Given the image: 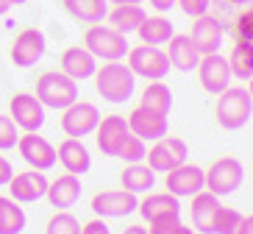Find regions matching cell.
Masks as SVG:
<instances>
[{"label":"cell","mask_w":253,"mask_h":234,"mask_svg":"<svg viewBox=\"0 0 253 234\" xmlns=\"http://www.w3.org/2000/svg\"><path fill=\"white\" fill-rule=\"evenodd\" d=\"M45 50H47L45 34L39 28H23L14 37V42H11L8 56H11V61H14L17 67H34L45 56Z\"/></svg>","instance_id":"13"},{"label":"cell","mask_w":253,"mask_h":234,"mask_svg":"<svg viewBox=\"0 0 253 234\" xmlns=\"http://www.w3.org/2000/svg\"><path fill=\"white\" fill-rule=\"evenodd\" d=\"M109 0H61V6H64V11H67L73 20H78V23H103L106 20V11H109V6H106Z\"/></svg>","instance_id":"27"},{"label":"cell","mask_w":253,"mask_h":234,"mask_svg":"<svg viewBox=\"0 0 253 234\" xmlns=\"http://www.w3.org/2000/svg\"><path fill=\"white\" fill-rule=\"evenodd\" d=\"M228 3H231V6H251L253 0H228Z\"/></svg>","instance_id":"46"},{"label":"cell","mask_w":253,"mask_h":234,"mask_svg":"<svg viewBox=\"0 0 253 234\" xmlns=\"http://www.w3.org/2000/svg\"><path fill=\"white\" fill-rule=\"evenodd\" d=\"M97 123H100V109L89 100H75L61 114V131L67 137H78V140L95 134Z\"/></svg>","instance_id":"9"},{"label":"cell","mask_w":253,"mask_h":234,"mask_svg":"<svg viewBox=\"0 0 253 234\" xmlns=\"http://www.w3.org/2000/svg\"><path fill=\"white\" fill-rule=\"evenodd\" d=\"M28 223L25 209L11 195H0V234H20Z\"/></svg>","instance_id":"31"},{"label":"cell","mask_w":253,"mask_h":234,"mask_svg":"<svg viewBox=\"0 0 253 234\" xmlns=\"http://www.w3.org/2000/svg\"><path fill=\"white\" fill-rule=\"evenodd\" d=\"M136 212H139L142 218L153 220V218H162V215H172V212H181V198H175L172 192H145V198L139 201V206H136Z\"/></svg>","instance_id":"24"},{"label":"cell","mask_w":253,"mask_h":234,"mask_svg":"<svg viewBox=\"0 0 253 234\" xmlns=\"http://www.w3.org/2000/svg\"><path fill=\"white\" fill-rule=\"evenodd\" d=\"M81 234H112V229L106 226V218H92L89 223H84L81 226Z\"/></svg>","instance_id":"39"},{"label":"cell","mask_w":253,"mask_h":234,"mask_svg":"<svg viewBox=\"0 0 253 234\" xmlns=\"http://www.w3.org/2000/svg\"><path fill=\"white\" fill-rule=\"evenodd\" d=\"M14 176V167H11V162H8L6 156H0V187L3 184H8V179Z\"/></svg>","instance_id":"40"},{"label":"cell","mask_w":253,"mask_h":234,"mask_svg":"<svg viewBox=\"0 0 253 234\" xmlns=\"http://www.w3.org/2000/svg\"><path fill=\"white\" fill-rule=\"evenodd\" d=\"M167 234H195V232H192V226H184V223H175V226H172Z\"/></svg>","instance_id":"43"},{"label":"cell","mask_w":253,"mask_h":234,"mask_svg":"<svg viewBox=\"0 0 253 234\" xmlns=\"http://www.w3.org/2000/svg\"><path fill=\"white\" fill-rule=\"evenodd\" d=\"M181 6V11H184L186 17H201V14H209V8H211V0H175Z\"/></svg>","instance_id":"38"},{"label":"cell","mask_w":253,"mask_h":234,"mask_svg":"<svg viewBox=\"0 0 253 234\" xmlns=\"http://www.w3.org/2000/svg\"><path fill=\"white\" fill-rule=\"evenodd\" d=\"M145 156H148V145H145V140H139L136 134H131L128 131L126 140H123V145H120L117 151V159H123V162H145Z\"/></svg>","instance_id":"34"},{"label":"cell","mask_w":253,"mask_h":234,"mask_svg":"<svg viewBox=\"0 0 253 234\" xmlns=\"http://www.w3.org/2000/svg\"><path fill=\"white\" fill-rule=\"evenodd\" d=\"M186 156H189V148H186L184 140H181V137L164 134L148 148V156L145 159H148V167L153 173H167L172 167L184 165Z\"/></svg>","instance_id":"7"},{"label":"cell","mask_w":253,"mask_h":234,"mask_svg":"<svg viewBox=\"0 0 253 234\" xmlns=\"http://www.w3.org/2000/svg\"><path fill=\"white\" fill-rule=\"evenodd\" d=\"M37 98L45 109H56V112H64L70 103L78 100V81L70 78L67 73H59V70H47L37 78Z\"/></svg>","instance_id":"3"},{"label":"cell","mask_w":253,"mask_h":234,"mask_svg":"<svg viewBox=\"0 0 253 234\" xmlns=\"http://www.w3.org/2000/svg\"><path fill=\"white\" fill-rule=\"evenodd\" d=\"M139 206V198L128 189H103L92 198V212L97 218H126L131 212H136Z\"/></svg>","instance_id":"14"},{"label":"cell","mask_w":253,"mask_h":234,"mask_svg":"<svg viewBox=\"0 0 253 234\" xmlns=\"http://www.w3.org/2000/svg\"><path fill=\"white\" fill-rule=\"evenodd\" d=\"M47 179L42 170H23V173H14L11 179H8V195L14 198L17 204H34V201H39V198H45L47 192Z\"/></svg>","instance_id":"15"},{"label":"cell","mask_w":253,"mask_h":234,"mask_svg":"<svg viewBox=\"0 0 253 234\" xmlns=\"http://www.w3.org/2000/svg\"><path fill=\"white\" fill-rule=\"evenodd\" d=\"M8 117L23 131H39L45 126V106L39 103L37 95L31 92H17L8 100Z\"/></svg>","instance_id":"11"},{"label":"cell","mask_w":253,"mask_h":234,"mask_svg":"<svg viewBox=\"0 0 253 234\" xmlns=\"http://www.w3.org/2000/svg\"><path fill=\"white\" fill-rule=\"evenodd\" d=\"M126 120H128V131H131V134H136L139 140H150V142H156L159 137H164L167 131H170L167 117L150 112V109H145V106H136Z\"/></svg>","instance_id":"18"},{"label":"cell","mask_w":253,"mask_h":234,"mask_svg":"<svg viewBox=\"0 0 253 234\" xmlns=\"http://www.w3.org/2000/svg\"><path fill=\"white\" fill-rule=\"evenodd\" d=\"M45 198L56 209H70V206H75L81 201V176H75V173L59 176L56 182L47 184Z\"/></svg>","instance_id":"21"},{"label":"cell","mask_w":253,"mask_h":234,"mask_svg":"<svg viewBox=\"0 0 253 234\" xmlns=\"http://www.w3.org/2000/svg\"><path fill=\"white\" fill-rule=\"evenodd\" d=\"M248 92H251V95H253V78H251V81H248Z\"/></svg>","instance_id":"49"},{"label":"cell","mask_w":253,"mask_h":234,"mask_svg":"<svg viewBox=\"0 0 253 234\" xmlns=\"http://www.w3.org/2000/svg\"><path fill=\"white\" fill-rule=\"evenodd\" d=\"M175 223H181V212H172V215H162V218H153L148 223V234H167Z\"/></svg>","instance_id":"37"},{"label":"cell","mask_w":253,"mask_h":234,"mask_svg":"<svg viewBox=\"0 0 253 234\" xmlns=\"http://www.w3.org/2000/svg\"><path fill=\"white\" fill-rule=\"evenodd\" d=\"M17 140H20L17 123L11 120L8 114H0V151H11V148H17Z\"/></svg>","instance_id":"35"},{"label":"cell","mask_w":253,"mask_h":234,"mask_svg":"<svg viewBox=\"0 0 253 234\" xmlns=\"http://www.w3.org/2000/svg\"><path fill=\"white\" fill-rule=\"evenodd\" d=\"M120 184H123V189H128V192L142 195V192H150V189L156 187V173H153L148 165H142V162H131V165L123 167Z\"/></svg>","instance_id":"25"},{"label":"cell","mask_w":253,"mask_h":234,"mask_svg":"<svg viewBox=\"0 0 253 234\" xmlns=\"http://www.w3.org/2000/svg\"><path fill=\"white\" fill-rule=\"evenodd\" d=\"M234 39L253 42V6H248L245 11L237 14V20H234Z\"/></svg>","instance_id":"36"},{"label":"cell","mask_w":253,"mask_h":234,"mask_svg":"<svg viewBox=\"0 0 253 234\" xmlns=\"http://www.w3.org/2000/svg\"><path fill=\"white\" fill-rule=\"evenodd\" d=\"M239 220H242V215L234 206H217L211 215V223H209V234H234Z\"/></svg>","instance_id":"32"},{"label":"cell","mask_w":253,"mask_h":234,"mask_svg":"<svg viewBox=\"0 0 253 234\" xmlns=\"http://www.w3.org/2000/svg\"><path fill=\"white\" fill-rule=\"evenodd\" d=\"M198 81L201 87L209 92V95H220L223 90H228L234 76H231V67H228V59L223 53H203L201 61H198Z\"/></svg>","instance_id":"8"},{"label":"cell","mask_w":253,"mask_h":234,"mask_svg":"<svg viewBox=\"0 0 253 234\" xmlns=\"http://www.w3.org/2000/svg\"><path fill=\"white\" fill-rule=\"evenodd\" d=\"M84 47L100 61H123L128 56V37L103 23H92L84 31Z\"/></svg>","instance_id":"4"},{"label":"cell","mask_w":253,"mask_h":234,"mask_svg":"<svg viewBox=\"0 0 253 234\" xmlns=\"http://www.w3.org/2000/svg\"><path fill=\"white\" fill-rule=\"evenodd\" d=\"M242 179H245V167H242L239 159H234V156L214 159L206 170V189L214 192L217 198H223V195L237 192Z\"/></svg>","instance_id":"6"},{"label":"cell","mask_w":253,"mask_h":234,"mask_svg":"<svg viewBox=\"0 0 253 234\" xmlns=\"http://www.w3.org/2000/svg\"><path fill=\"white\" fill-rule=\"evenodd\" d=\"M126 64L131 67V73L145 81H164V76L170 73V59L167 53L159 50L156 45H136L128 47Z\"/></svg>","instance_id":"5"},{"label":"cell","mask_w":253,"mask_h":234,"mask_svg":"<svg viewBox=\"0 0 253 234\" xmlns=\"http://www.w3.org/2000/svg\"><path fill=\"white\" fill-rule=\"evenodd\" d=\"M234 234H253V215H242V220H239V226Z\"/></svg>","instance_id":"41"},{"label":"cell","mask_w":253,"mask_h":234,"mask_svg":"<svg viewBox=\"0 0 253 234\" xmlns=\"http://www.w3.org/2000/svg\"><path fill=\"white\" fill-rule=\"evenodd\" d=\"M56 162H59L67 173L84 176L92 167V153L78 137H67V140H61L59 148H56Z\"/></svg>","instance_id":"19"},{"label":"cell","mask_w":253,"mask_h":234,"mask_svg":"<svg viewBox=\"0 0 253 234\" xmlns=\"http://www.w3.org/2000/svg\"><path fill=\"white\" fill-rule=\"evenodd\" d=\"M109 3H114V6H117V3H142V0H109Z\"/></svg>","instance_id":"47"},{"label":"cell","mask_w":253,"mask_h":234,"mask_svg":"<svg viewBox=\"0 0 253 234\" xmlns=\"http://www.w3.org/2000/svg\"><path fill=\"white\" fill-rule=\"evenodd\" d=\"M139 106H145V109H150V112L167 117L170 109H172L170 87H167L164 81H148V87H145V92H142V98H139Z\"/></svg>","instance_id":"30"},{"label":"cell","mask_w":253,"mask_h":234,"mask_svg":"<svg viewBox=\"0 0 253 234\" xmlns=\"http://www.w3.org/2000/svg\"><path fill=\"white\" fill-rule=\"evenodd\" d=\"M217 206H220V198H217L214 192H209V189H201V192L192 195L189 215H192V226L198 229V232L209 234V223H211V215H214Z\"/></svg>","instance_id":"28"},{"label":"cell","mask_w":253,"mask_h":234,"mask_svg":"<svg viewBox=\"0 0 253 234\" xmlns=\"http://www.w3.org/2000/svg\"><path fill=\"white\" fill-rule=\"evenodd\" d=\"M95 90L109 103H126L136 90V76L126 61H103V67L95 70Z\"/></svg>","instance_id":"1"},{"label":"cell","mask_w":253,"mask_h":234,"mask_svg":"<svg viewBox=\"0 0 253 234\" xmlns=\"http://www.w3.org/2000/svg\"><path fill=\"white\" fill-rule=\"evenodd\" d=\"M225 59H228V67L234 78H239V81H251L253 78V42L237 39Z\"/></svg>","instance_id":"29"},{"label":"cell","mask_w":253,"mask_h":234,"mask_svg":"<svg viewBox=\"0 0 253 234\" xmlns=\"http://www.w3.org/2000/svg\"><path fill=\"white\" fill-rule=\"evenodd\" d=\"M126 134H128V120L123 114H106V117H100V123H97V129H95V140H97L100 153L117 156Z\"/></svg>","instance_id":"17"},{"label":"cell","mask_w":253,"mask_h":234,"mask_svg":"<svg viewBox=\"0 0 253 234\" xmlns=\"http://www.w3.org/2000/svg\"><path fill=\"white\" fill-rule=\"evenodd\" d=\"M45 234H81V223L67 209H56V215L47 220Z\"/></svg>","instance_id":"33"},{"label":"cell","mask_w":253,"mask_h":234,"mask_svg":"<svg viewBox=\"0 0 253 234\" xmlns=\"http://www.w3.org/2000/svg\"><path fill=\"white\" fill-rule=\"evenodd\" d=\"M11 6H14L11 0H0V17L6 14V11H8V8H11Z\"/></svg>","instance_id":"45"},{"label":"cell","mask_w":253,"mask_h":234,"mask_svg":"<svg viewBox=\"0 0 253 234\" xmlns=\"http://www.w3.org/2000/svg\"><path fill=\"white\" fill-rule=\"evenodd\" d=\"M148 17V11L142 8V3H117L114 8L106 11V20L112 28H117L120 34H136V28L142 25V20Z\"/></svg>","instance_id":"23"},{"label":"cell","mask_w":253,"mask_h":234,"mask_svg":"<svg viewBox=\"0 0 253 234\" xmlns=\"http://www.w3.org/2000/svg\"><path fill=\"white\" fill-rule=\"evenodd\" d=\"M136 34H139L142 45H156L159 47V45H167V42H170V37L175 34V25H172L164 14H153V17H145V20H142Z\"/></svg>","instance_id":"26"},{"label":"cell","mask_w":253,"mask_h":234,"mask_svg":"<svg viewBox=\"0 0 253 234\" xmlns=\"http://www.w3.org/2000/svg\"><path fill=\"white\" fill-rule=\"evenodd\" d=\"M11 3H14V6H23V3H28V0H11Z\"/></svg>","instance_id":"48"},{"label":"cell","mask_w":253,"mask_h":234,"mask_svg":"<svg viewBox=\"0 0 253 234\" xmlns=\"http://www.w3.org/2000/svg\"><path fill=\"white\" fill-rule=\"evenodd\" d=\"M164 53L170 59V67H175L178 73H192L198 67V61H201V50L192 45L189 34H172Z\"/></svg>","instance_id":"20"},{"label":"cell","mask_w":253,"mask_h":234,"mask_svg":"<svg viewBox=\"0 0 253 234\" xmlns=\"http://www.w3.org/2000/svg\"><path fill=\"white\" fill-rule=\"evenodd\" d=\"M164 176H167V179H164V187H167V192H172L175 198H192L195 192L206 189V170H203L201 165L184 162V165L167 170Z\"/></svg>","instance_id":"10"},{"label":"cell","mask_w":253,"mask_h":234,"mask_svg":"<svg viewBox=\"0 0 253 234\" xmlns=\"http://www.w3.org/2000/svg\"><path fill=\"white\" fill-rule=\"evenodd\" d=\"M251 117H253V95L248 92V87H228L217 95L214 120L220 129L237 131L242 126H248Z\"/></svg>","instance_id":"2"},{"label":"cell","mask_w":253,"mask_h":234,"mask_svg":"<svg viewBox=\"0 0 253 234\" xmlns=\"http://www.w3.org/2000/svg\"><path fill=\"white\" fill-rule=\"evenodd\" d=\"M123 234H148V229H145V226H139V223H134V226L123 229Z\"/></svg>","instance_id":"44"},{"label":"cell","mask_w":253,"mask_h":234,"mask_svg":"<svg viewBox=\"0 0 253 234\" xmlns=\"http://www.w3.org/2000/svg\"><path fill=\"white\" fill-rule=\"evenodd\" d=\"M97 70V59L92 56L86 47H67V50L61 53V73H67L70 78H75V81H86V78L95 76Z\"/></svg>","instance_id":"22"},{"label":"cell","mask_w":253,"mask_h":234,"mask_svg":"<svg viewBox=\"0 0 253 234\" xmlns=\"http://www.w3.org/2000/svg\"><path fill=\"white\" fill-rule=\"evenodd\" d=\"M17 151L23 156V162L34 170H50L56 165V148L47 142L45 137L39 134V131H25L20 140H17Z\"/></svg>","instance_id":"12"},{"label":"cell","mask_w":253,"mask_h":234,"mask_svg":"<svg viewBox=\"0 0 253 234\" xmlns=\"http://www.w3.org/2000/svg\"><path fill=\"white\" fill-rule=\"evenodd\" d=\"M148 3L156 8L159 14H164V11H170V8L175 6V0H148Z\"/></svg>","instance_id":"42"},{"label":"cell","mask_w":253,"mask_h":234,"mask_svg":"<svg viewBox=\"0 0 253 234\" xmlns=\"http://www.w3.org/2000/svg\"><path fill=\"white\" fill-rule=\"evenodd\" d=\"M189 39H192V45L203 53H217L220 45H223L225 39V28L223 23L211 14H201L192 20V31H189Z\"/></svg>","instance_id":"16"}]
</instances>
